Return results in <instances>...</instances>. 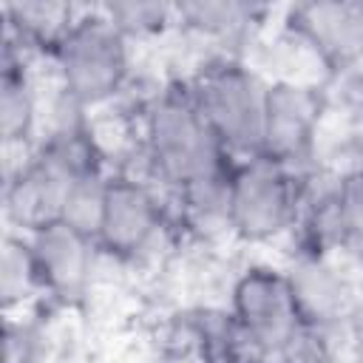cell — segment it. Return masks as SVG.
<instances>
[{"mask_svg": "<svg viewBox=\"0 0 363 363\" xmlns=\"http://www.w3.org/2000/svg\"><path fill=\"white\" fill-rule=\"evenodd\" d=\"M349 329H352V337H354V346H357V357H360V363H363V303H360V309L354 312Z\"/></svg>", "mask_w": 363, "mask_h": 363, "instance_id": "obj_19", "label": "cell"}, {"mask_svg": "<svg viewBox=\"0 0 363 363\" xmlns=\"http://www.w3.org/2000/svg\"><path fill=\"white\" fill-rule=\"evenodd\" d=\"M261 11L247 3H182L176 6V23L216 40H238L261 23Z\"/></svg>", "mask_w": 363, "mask_h": 363, "instance_id": "obj_13", "label": "cell"}, {"mask_svg": "<svg viewBox=\"0 0 363 363\" xmlns=\"http://www.w3.org/2000/svg\"><path fill=\"white\" fill-rule=\"evenodd\" d=\"M295 303L303 326L332 332L337 326H349L354 312L360 309V298L352 281L335 269L329 255L301 250L295 261L286 267Z\"/></svg>", "mask_w": 363, "mask_h": 363, "instance_id": "obj_10", "label": "cell"}, {"mask_svg": "<svg viewBox=\"0 0 363 363\" xmlns=\"http://www.w3.org/2000/svg\"><path fill=\"white\" fill-rule=\"evenodd\" d=\"M227 315L269 357L303 326L286 269L269 264H252L233 281Z\"/></svg>", "mask_w": 363, "mask_h": 363, "instance_id": "obj_5", "label": "cell"}, {"mask_svg": "<svg viewBox=\"0 0 363 363\" xmlns=\"http://www.w3.org/2000/svg\"><path fill=\"white\" fill-rule=\"evenodd\" d=\"M31 247L40 289L68 303L85 295L96 261V238L71 227L68 221H51L31 233H23Z\"/></svg>", "mask_w": 363, "mask_h": 363, "instance_id": "obj_8", "label": "cell"}, {"mask_svg": "<svg viewBox=\"0 0 363 363\" xmlns=\"http://www.w3.org/2000/svg\"><path fill=\"white\" fill-rule=\"evenodd\" d=\"M6 40H17L31 51H51L71 28L77 11L65 3H9L6 9Z\"/></svg>", "mask_w": 363, "mask_h": 363, "instance_id": "obj_12", "label": "cell"}, {"mask_svg": "<svg viewBox=\"0 0 363 363\" xmlns=\"http://www.w3.org/2000/svg\"><path fill=\"white\" fill-rule=\"evenodd\" d=\"M142 153L150 173L173 193L224 176L235 164L199 111L187 82L162 88L145 105Z\"/></svg>", "mask_w": 363, "mask_h": 363, "instance_id": "obj_1", "label": "cell"}, {"mask_svg": "<svg viewBox=\"0 0 363 363\" xmlns=\"http://www.w3.org/2000/svg\"><path fill=\"white\" fill-rule=\"evenodd\" d=\"M360 275H363V255H360Z\"/></svg>", "mask_w": 363, "mask_h": 363, "instance_id": "obj_20", "label": "cell"}, {"mask_svg": "<svg viewBox=\"0 0 363 363\" xmlns=\"http://www.w3.org/2000/svg\"><path fill=\"white\" fill-rule=\"evenodd\" d=\"M108 179H111V173H105L102 164H94V167L82 170L74 179L71 190H68V199H65V207H62V221H68L71 227H77V230H82V233L96 238Z\"/></svg>", "mask_w": 363, "mask_h": 363, "instance_id": "obj_16", "label": "cell"}, {"mask_svg": "<svg viewBox=\"0 0 363 363\" xmlns=\"http://www.w3.org/2000/svg\"><path fill=\"white\" fill-rule=\"evenodd\" d=\"M164 227V204L150 182L128 173H111L102 218L96 227V247L99 252L133 261L139 258L159 230Z\"/></svg>", "mask_w": 363, "mask_h": 363, "instance_id": "obj_6", "label": "cell"}, {"mask_svg": "<svg viewBox=\"0 0 363 363\" xmlns=\"http://www.w3.org/2000/svg\"><path fill=\"white\" fill-rule=\"evenodd\" d=\"M337 224V241L343 250L363 255V164L346 170L329 187Z\"/></svg>", "mask_w": 363, "mask_h": 363, "instance_id": "obj_15", "label": "cell"}, {"mask_svg": "<svg viewBox=\"0 0 363 363\" xmlns=\"http://www.w3.org/2000/svg\"><path fill=\"white\" fill-rule=\"evenodd\" d=\"M286 28L329 71H346L363 60V3L357 0L298 3L286 14Z\"/></svg>", "mask_w": 363, "mask_h": 363, "instance_id": "obj_9", "label": "cell"}, {"mask_svg": "<svg viewBox=\"0 0 363 363\" xmlns=\"http://www.w3.org/2000/svg\"><path fill=\"white\" fill-rule=\"evenodd\" d=\"M306 184L298 167L267 156L241 159L227 182V230L241 241H272L298 227Z\"/></svg>", "mask_w": 363, "mask_h": 363, "instance_id": "obj_4", "label": "cell"}, {"mask_svg": "<svg viewBox=\"0 0 363 363\" xmlns=\"http://www.w3.org/2000/svg\"><path fill=\"white\" fill-rule=\"evenodd\" d=\"M34 292L40 289V278L34 269L31 247L26 235H6L3 252H0V301L3 309L11 312L14 306H23Z\"/></svg>", "mask_w": 363, "mask_h": 363, "instance_id": "obj_14", "label": "cell"}, {"mask_svg": "<svg viewBox=\"0 0 363 363\" xmlns=\"http://www.w3.org/2000/svg\"><path fill=\"white\" fill-rule=\"evenodd\" d=\"M34 363H37V360H34Z\"/></svg>", "mask_w": 363, "mask_h": 363, "instance_id": "obj_21", "label": "cell"}, {"mask_svg": "<svg viewBox=\"0 0 363 363\" xmlns=\"http://www.w3.org/2000/svg\"><path fill=\"white\" fill-rule=\"evenodd\" d=\"M37 125V94L23 65V57L6 45L3 74H0V133L6 147L28 145Z\"/></svg>", "mask_w": 363, "mask_h": 363, "instance_id": "obj_11", "label": "cell"}, {"mask_svg": "<svg viewBox=\"0 0 363 363\" xmlns=\"http://www.w3.org/2000/svg\"><path fill=\"white\" fill-rule=\"evenodd\" d=\"M102 9L125 37L150 34L176 20V6H159V3H111Z\"/></svg>", "mask_w": 363, "mask_h": 363, "instance_id": "obj_17", "label": "cell"}, {"mask_svg": "<svg viewBox=\"0 0 363 363\" xmlns=\"http://www.w3.org/2000/svg\"><path fill=\"white\" fill-rule=\"evenodd\" d=\"M60 88L77 108H94L116 96L130 77L128 37L113 26L105 9L77 11L71 28L51 51Z\"/></svg>", "mask_w": 363, "mask_h": 363, "instance_id": "obj_2", "label": "cell"}, {"mask_svg": "<svg viewBox=\"0 0 363 363\" xmlns=\"http://www.w3.org/2000/svg\"><path fill=\"white\" fill-rule=\"evenodd\" d=\"M323 111H326V99L320 88L292 82V79L267 82L264 130H261L258 156L298 167L312 153Z\"/></svg>", "mask_w": 363, "mask_h": 363, "instance_id": "obj_7", "label": "cell"}, {"mask_svg": "<svg viewBox=\"0 0 363 363\" xmlns=\"http://www.w3.org/2000/svg\"><path fill=\"white\" fill-rule=\"evenodd\" d=\"M275 360L278 363H337L329 343V332H320L312 326H301L275 354Z\"/></svg>", "mask_w": 363, "mask_h": 363, "instance_id": "obj_18", "label": "cell"}, {"mask_svg": "<svg viewBox=\"0 0 363 363\" xmlns=\"http://www.w3.org/2000/svg\"><path fill=\"white\" fill-rule=\"evenodd\" d=\"M187 88L235 162L261 153L267 82L247 62L230 54L213 57L193 74Z\"/></svg>", "mask_w": 363, "mask_h": 363, "instance_id": "obj_3", "label": "cell"}]
</instances>
